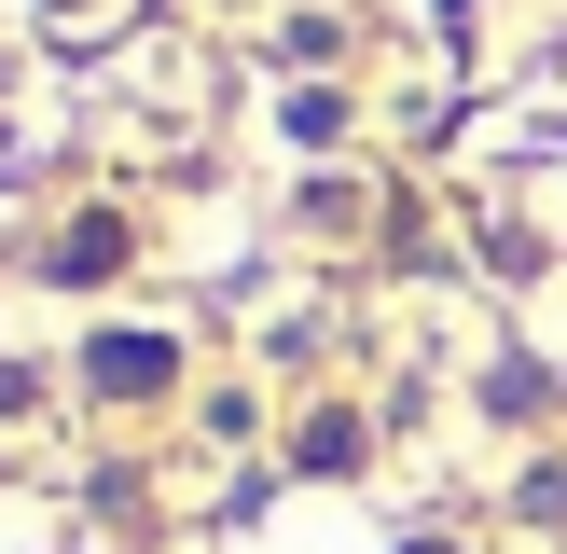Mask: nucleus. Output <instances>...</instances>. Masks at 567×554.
Masks as SVG:
<instances>
[{"label":"nucleus","mask_w":567,"mask_h":554,"mask_svg":"<svg viewBox=\"0 0 567 554\" xmlns=\"http://www.w3.org/2000/svg\"><path fill=\"white\" fill-rule=\"evenodd\" d=\"M166 375V332H97V388H153Z\"/></svg>","instance_id":"1"}]
</instances>
